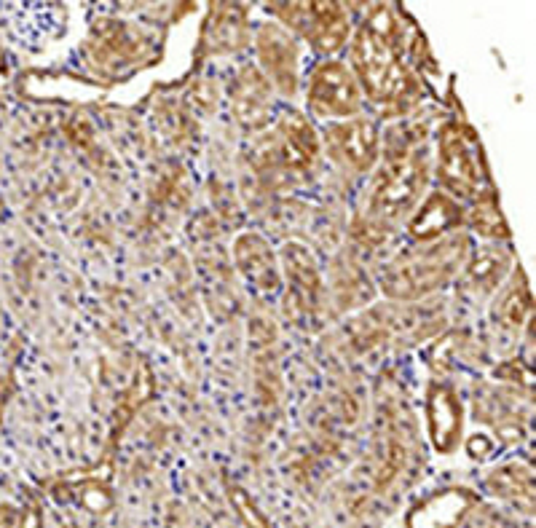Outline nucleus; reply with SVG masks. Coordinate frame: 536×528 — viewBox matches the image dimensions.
I'll use <instances>...</instances> for the list:
<instances>
[{
  "label": "nucleus",
  "instance_id": "2",
  "mask_svg": "<svg viewBox=\"0 0 536 528\" xmlns=\"http://www.w3.org/2000/svg\"><path fill=\"white\" fill-rule=\"evenodd\" d=\"M421 140L424 135H408L405 129H392L386 135L384 164L378 167L373 180L365 215L373 226L389 231L392 223L408 218L416 210L429 177L427 153Z\"/></svg>",
  "mask_w": 536,
  "mask_h": 528
},
{
  "label": "nucleus",
  "instance_id": "11",
  "mask_svg": "<svg viewBox=\"0 0 536 528\" xmlns=\"http://www.w3.org/2000/svg\"><path fill=\"white\" fill-rule=\"evenodd\" d=\"M282 260H285L287 285H290L287 314H293V317L314 314L319 306V298H322V279H319L317 260L298 242L285 244Z\"/></svg>",
  "mask_w": 536,
  "mask_h": 528
},
{
  "label": "nucleus",
  "instance_id": "22",
  "mask_svg": "<svg viewBox=\"0 0 536 528\" xmlns=\"http://www.w3.org/2000/svg\"><path fill=\"white\" fill-rule=\"evenodd\" d=\"M25 528H41V515H38V510L30 512V518H27Z\"/></svg>",
  "mask_w": 536,
  "mask_h": 528
},
{
  "label": "nucleus",
  "instance_id": "18",
  "mask_svg": "<svg viewBox=\"0 0 536 528\" xmlns=\"http://www.w3.org/2000/svg\"><path fill=\"white\" fill-rule=\"evenodd\" d=\"M531 319V293L523 271L515 269L510 285L504 287L502 298L494 306V322L504 330H520Z\"/></svg>",
  "mask_w": 536,
  "mask_h": 528
},
{
  "label": "nucleus",
  "instance_id": "5",
  "mask_svg": "<svg viewBox=\"0 0 536 528\" xmlns=\"http://www.w3.org/2000/svg\"><path fill=\"white\" fill-rule=\"evenodd\" d=\"M319 156V143L314 126L301 116L290 113L282 116L271 132L252 153V167L260 175H298L303 169L314 167Z\"/></svg>",
  "mask_w": 536,
  "mask_h": 528
},
{
  "label": "nucleus",
  "instance_id": "16",
  "mask_svg": "<svg viewBox=\"0 0 536 528\" xmlns=\"http://www.w3.org/2000/svg\"><path fill=\"white\" fill-rule=\"evenodd\" d=\"M210 11L212 14L204 27V51L228 54L242 49L247 43V9L234 3H218Z\"/></svg>",
  "mask_w": 536,
  "mask_h": 528
},
{
  "label": "nucleus",
  "instance_id": "15",
  "mask_svg": "<svg viewBox=\"0 0 536 528\" xmlns=\"http://www.w3.org/2000/svg\"><path fill=\"white\" fill-rule=\"evenodd\" d=\"M236 266L244 274V279L255 285L260 293H277L279 271L277 260L271 255V247L258 234H244L236 239Z\"/></svg>",
  "mask_w": 536,
  "mask_h": 528
},
{
  "label": "nucleus",
  "instance_id": "6",
  "mask_svg": "<svg viewBox=\"0 0 536 528\" xmlns=\"http://www.w3.org/2000/svg\"><path fill=\"white\" fill-rule=\"evenodd\" d=\"M153 38L143 27L121 19H100L94 22L86 59L92 62L94 73L105 78H118L134 68H143L145 57H151Z\"/></svg>",
  "mask_w": 536,
  "mask_h": 528
},
{
  "label": "nucleus",
  "instance_id": "3",
  "mask_svg": "<svg viewBox=\"0 0 536 528\" xmlns=\"http://www.w3.org/2000/svg\"><path fill=\"white\" fill-rule=\"evenodd\" d=\"M469 258V239L464 234L445 236L424 247H408L384 266L381 290L392 301H419L443 290Z\"/></svg>",
  "mask_w": 536,
  "mask_h": 528
},
{
  "label": "nucleus",
  "instance_id": "14",
  "mask_svg": "<svg viewBox=\"0 0 536 528\" xmlns=\"http://www.w3.org/2000/svg\"><path fill=\"white\" fill-rule=\"evenodd\" d=\"M472 504H475V496L469 491L448 488V491L432 494L427 502L416 504L408 515V528H459Z\"/></svg>",
  "mask_w": 536,
  "mask_h": 528
},
{
  "label": "nucleus",
  "instance_id": "7",
  "mask_svg": "<svg viewBox=\"0 0 536 528\" xmlns=\"http://www.w3.org/2000/svg\"><path fill=\"white\" fill-rule=\"evenodd\" d=\"M290 33L303 35L319 54H335L349 38L352 22L341 3H271Z\"/></svg>",
  "mask_w": 536,
  "mask_h": 528
},
{
  "label": "nucleus",
  "instance_id": "4",
  "mask_svg": "<svg viewBox=\"0 0 536 528\" xmlns=\"http://www.w3.org/2000/svg\"><path fill=\"white\" fill-rule=\"evenodd\" d=\"M437 175L461 199L483 196V151L464 121H445L437 132Z\"/></svg>",
  "mask_w": 536,
  "mask_h": 528
},
{
  "label": "nucleus",
  "instance_id": "13",
  "mask_svg": "<svg viewBox=\"0 0 536 528\" xmlns=\"http://www.w3.org/2000/svg\"><path fill=\"white\" fill-rule=\"evenodd\" d=\"M427 419L432 443L440 453H451L461 440L464 429V408L451 386L435 384L427 397Z\"/></svg>",
  "mask_w": 536,
  "mask_h": 528
},
{
  "label": "nucleus",
  "instance_id": "20",
  "mask_svg": "<svg viewBox=\"0 0 536 528\" xmlns=\"http://www.w3.org/2000/svg\"><path fill=\"white\" fill-rule=\"evenodd\" d=\"M467 220L469 226L475 228V231H480L483 236H488V239H507V236H510V231H507V220H504L502 210H499V204H496L494 196H491V199L483 196V199L472 207Z\"/></svg>",
  "mask_w": 536,
  "mask_h": 528
},
{
  "label": "nucleus",
  "instance_id": "8",
  "mask_svg": "<svg viewBox=\"0 0 536 528\" xmlns=\"http://www.w3.org/2000/svg\"><path fill=\"white\" fill-rule=\"evenodd\" d=\"M306 102L317 118H352L360 110L357 78L341 62H325L311 73Z\"/></svg>",
  "mask_w": 536,
  "mask_h": 528
},
{
  "label": "nucleus",
  "instance_id": "1",
  "mask_svg": "<svg viewBox=\"0 0 536 528\" xmlns=\"http://www.w3.org/2000/svg\"><path fill=\"white\" fill-rule=\"evenodd\" d=\"M352 76L376 105L408 110L421 97V81L402 62V27L392 6H378L354 35Z\"/></svg>",
  "mask_w": 536,
  "mask_h": 528
},
{
  "label": "nucleus",
  "instance_id": "21",
  "mask_svg": "<svg viewBox=\"0 0 536 528\" xmlns=\"http://www.w3.org/2000/svg\"><path fill=\"white\" fill-rule=\"evenodd\" d=\"M488 486L504 496L531 494V470L526 467H502L488 478Z\"/></svg>",
  "mask_w": 536,
  "mask_h": 528
},
{
  "label": "nucleus",
  "instance_id": "17",
  "mask_svg": "<svg viewBox=\"0 0 536 528\" xmlns=\"http://www.w3.org/2000/svg\"><path fill=\"white\" fill-rule=\"evenodd\" d=\"M464 223V212L451 196L445 191L429 193L427 202L421 204V210L416 212L408 223V234L416 242H435L437 236L451 231V228Z\"/></svg>",
  "mask_w": 536,
  "mask_h": 528
},
{
  "label": "nucleus",
  "instance_id": "9",
  "mask_svg": "<svg viewBox=\"0 0 536 528\" xmlns=\"http://www.w3.org/2000/svg\"><path fill=\"white\" fill-rule=\"evenodd\" d=\"M327 156L352 172H368L376 167L381 153V135L373 118L338 121L325 129Z\"/></svg>",
  "mask_w": 536,
  "mask_h": 528
},
{
  "label": "nucleus",
  "instance_id": "12",
  "mask_svg": "<svg viewBox=\"0 0 536 528\" xmlns=\"http://www.w3.org/2000/svg\"><path fill=\"white\" fill-rule=\"evenodd\" d=\"M231 105L239 118V124L247 132L266 129L268 113H271V84H268L258 68H242L231 89Z\"/></svg>",
  "mask_w": 536,
  "mask_h": 528
},
{
  "label": "nucleus",
  "instance_id": "10",
  "mask_svg": "<svg viewBox=\"0 0 536 528\" xmlns=\"http://www.w3.org/2000/svg\"><path fill=\"white\" fill-rule=\"evenodd\" d=\"M255 49H258L263 78L271 86H277L279 94L293 97L298 89V57H301L293 33L279 25H263L255 38Z\"/></svg>",
  "mask_w": 536,
  "mask_h": 528
},
{
  "label": "nucleus",
  "instance_id": "23",
  "mask_svg": "<svg viewBox=\"0 0 536 528\" xmlns=\"http://www.w3.org/2000/svg\"><path fill=\"white\" fill-rule=\"evenodd\" d=\"M6 397H9V381H0V411L6 405Z\"/></svg>",
  "mask_w": 536,
  "mask_h": 528
},
{
  "label": "nucleus",
  "instance_id": "19",
  "mask_svg": "<svg viewBox=\"0 0 536 528\" xmlns=\"http://www.w3.org/2000/svg\"><path fill=\"white\" fill-rule=\"evenodd\" d=\"M504 269H507V255H502L496 247H486L478 258L469 263L467 274H464V287L478 295L494 293L507 274Z\"/></svg>",
  "mask_w": 536,
  "mask_h": 528
}]
</instances>
